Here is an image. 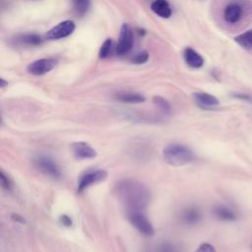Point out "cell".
Returning <instances> with one entry per match:
<instances>
[{
	"mask_svg": "<svg viewBox=\"0 0 252 252\" xmlns=\"http://www.w3.org/2000/svg\"><path fill=\"white\" fill-rule=\"evenodd\" d=\"M115 193L128 212H143L151 200L149 189L140 181L124 178L115 185Z\"/></svg>",
	"mask_w": 252,
	"mask_h": 252,
	"instance_id": "6da1fadb",
	"label": "cell"
},
{
	"mask_svg": "<svg viewBox=\"0 0 252 252\" xmlns=\"http://www.w3.org/2000/svg\"><path fill=\"white\" fill-rule=\"evenodd\" d=\"M252 17L251 0H230L222 10V19L229 26L239 25Z\"/></svg>",
	"mask_w": 252,
	"mask_h": 252,
	"instance_id": "7a4b0ae2",
	"label": "cell"
},
{
	"mask_svg": "<svg viewBox=\"0 0 252 252\" xmlns=\"http://www.w3.org/2000/svg\"><path fill=\"white\" fill-rule=\"evenodd\" d=\"M163 159L170 165L181 166L195 160V155L187 146L174 143L167 145L162 151Z\"/></svg>",
	"mask_w": 252,
	"mask_h": 252,
	"instance_id": "3957f363",
	"label": "cell"
},
{
	"mask_svg": "<svg viewBox=\"0 0 252 252\" xmlns=\"http://www.w3.org/2000/svg\"><path fill=\"white\" fill-rule=\"evenodd\" d=\"M127 214L129 221L140 233L146 236L154 234L155 229L143 212H128Z\"/></svg>",
	"mask_w": 252,
	"mask_h": 252,
	"instance_id": "277c9868",
	"label": "cell"
},
{
	"mask_svg": "<svg viewBox=\"0 0 252 252\" xmlns=\"http://www.w3.org/2000/svg\"><path fill=\"white\" fill-rule=\"evenodd\" d=\"M33 164L39 171L52 178H60L62 175L59 165L48 157L40 156L35 158L33 159Z\"/></svg>",
	"mask_w": 252,
	"mask_h": 252,
	"instance_id": "5b68a950",
	"label": "cell"
},
{
	"mask_svg": "<svg viewBox=\"0 0 252 252\" xmlns=\"http://www.w3.org/2000/svg\"><path fill=\"white\" fill-rule=\"evenodd\" d=\"M134 37L132 29L128 24H123L120 29L118 43L116 46V53L118 55H125L129 53L133 47Z\"/></svg>",
	"mask_w": 252,
	"mask_h": 252,
	"instance_id": "8992f818",
	"label": "cell"
},
{
	"mask_svg": "<svg viewBox=\"0 0 252 252\" xmlns=\"http://www.w3.org/2000/svg\"><path fill=\"white\" fill-rule=\"evenodd\" d=\"M107 177V172L103 169L91 170L81 175L78 182V193L83 192L90 186L103 181Z\"/></svg>",
	"mask_w": 252,
	"mask_h": 252,
	"instance_id": "52a82bcc",
	"label": "cell"
},
{
	"mask_svg": "<svg viewBox=\"0 0 252 252\" xmlns=\"http://www.w3.org/2000/svg\"><path fill=\"white\" fill-rule=\"evenodd\" d=\"M75 30V24L74 22L70 20L63 21L50 29L46 34L45 37L47 39H60L69 36Z\"/></svg>",
	"mask_w": 252,
	"mask_h": 252,
	"instance_id": "ba28073f",
	"label": "cell"
},
{
	"mask_svg": "<svg viewBox=\"0 0 252 252\" xmlns=\"http://www.w3.org/2000/svg\"><path fill=\"white\" fill-rule=\"evenodd\" d=\"M56 65V61L53 58H41L29 64L27 71L34 76H41L51 71Z\"/></svg>",
	"mask_w": 252,
	"mask_h": 252,
	"instance_id": "9c48e42d",
	"label": "cell"
},
{
	"mask_svg": "<svg viewBox=\"0 0 252 252\" xmlns=\"http://www.w3.org/2000/svg\"><path fill=\"white\" fill-rule=\"evenodd\" d=\"M74 156L79 159H90L96 157V151L86 142H76L72 144Z\"/></svg>",
	"mask_w": 252,
	"mask_h": 252,
	"instance_id": "30bf717a",
	"label": "cell"
},
{
	"mask_svg": "<svg viewBox=\"0 0 252 252\" xmlns=\"http://www.w3.org/2000/svg\"><path fill=\"white\" fill-rule=\"evenodd\" d=\"M193 97L199 107L204 109H212L220 104L219 99L215 95L208 93L198 92L193 94Z\"/></svg>",
	"mask_w": 252,
	"mask_h": 252,
	"instance_id": "8fae6325",
	"label": "cell"
},
{
	"mask_svg": "<svg viewBox=\"0 0 252 252\" xmlns=\"http://www.w3.org/2000/svg\"><path fill=\"white\" fill-rule=\"evenodd\" d=\"M183 57L187 65L191 68L198 69L204 65V59L197 51L191 47H187L183 51Z\"/></svg>",
	"mask_w": 252,
	"mask_h": 252,
	"instance_id": "7c38bea8",
	"label": "cell"
},
{
	"mask_svg": "<svg viewBox=\"0 0 252 252\" xmlns=\"http://www.w3.org/2000/svg\"><path fill=\"white\" fill-rule=\"evenodd\" d=\"M214 215L217 219L223 221H234L237 219L236 212L225 205H219L214 208Z\"/></svg>",
	"mask_w": 252,
	"mask_h": 252,
	"instance_id": "4fadbf2b",
	"label": "cell"
},
{
	"mask_svg": "<svg viewBox=\"0 0 252 252\" xmlns=\"http://www.w3.org/2000/svg\"><path fill=\"white\" fill-rule=\"evenodd\" d=\"M202 219V214L200 210L196 207H188L181 213V220L188 225H193L198 223Z\"/></svg>",
	"mask_w": 252,
	"mask_h": 252,
	"instance_id": "5bb4252c",
	"label": "cell"
},
{
	"mask_svg": "<svg viewBox=\"0 0 252 252\" xmlns=\"http://www.w3.org/2000/svg\"><path fill=\"white\" fill-rule=\"evenodd\" d=\"M152 11L160 18L167 19L171 16L172 10L166 0H154L151 4Z\"/></svg>",
	"mask_w": 252,
	"mask_h": 252,
	"instance_id": "9a60e30c",
	"label": "cell"
},
{
	"mask_svg": "<svg viewBox=\"0 0 252 252\" xmlns=\"http://www.w3.org/2000/svg\"><path fill=\"white\" fill-rule=\"evenodd\" d=\"M233 39L241 48L252 54V29L237 34Z\"/></svg>",
	"mask_w": 252,
	"mask_h": 252,
	"instance_id": "2e32d148",
	"label": "cell"
},
{
	"mask_svg": "<svg viewBox=\"0 0 252 252\" xmlns=\"http://www.w3.org/2000/svg\"><path fill=\"white\" fill-rule=\"evenodd\" d=\"M115 98L125 103H141L146 100L143 94L132 92H119L115 94Z\"/></svg>",
	"mask_w": 252,
	"mask_h": 252,
	"instance_id": "e0dca14e",
	"label": "cell"
},
{
	"mask_svg": "<svg viewBox=\"0 0 252 252\" xmlns=\"http://www.w3.org/2000/svg\"><path fill=\"white\" fill-rule=\"evenodd\" d=\"M15 41H16V43H18L20 45L34 46V45L40 44L42 42V38H41V36H39L38 34H35V33H24V34H20V35L16 36Z\"/></svg>",
	"mask_w": 252,
	"mask_h": 252,
	"instance_id": "ac0fdd59",
	"label": "cell"
},
{
	"mask_svg": "<svg viewBox=\"0 0 252 252\" xmlns=\"http://www.w3.org/2000/svg\"><path fill=\"white\" fill-rule=\"evenodd\" d=\"M73 4V9L79 16H84L88 13L90 6H91V0H71Z\"/></svg>",
	"mask_w": 252,
	"mask_h": 252,
	"instance_id": "d6986e66",
	"label": "cell"
},
{
	"mask_svg": "<svg viewBox=\"0 0 252 252\" xmlns=\"http://www.w3.org/2000/svg\"><path fill=\"white\" fill-rule=\"evenodd\" d=\"M113 48V42L111 38H106L104 40V42L101 44L99 51H98V57L100 59H104L106 57H108L112 51Z\"/></svg>",
	"mask_w": 252,
	"mask_h": 252,
	"instance_id": "ffe728a7",
	"label": "cell"
},
{
	"mask_svg": "<svg viewBox=\"0 0 252 252\" xmlns=\"http://www.w3.org/2000/svg\"><path fill=\"white\" fill-rule=\"evenodd\" d=\"M155 252H179L178 247L169 241H163L158 244Z\"/></svg>",
	"mask_w": 252,
	"mask_h": 252,
	"instance_id": "44dd1931",
	"label": "cell"
},
{
	"mask_svg": "<svg viewBox=\"0 0 252 252\" xmlns=\"http://www.w3.org/2000/svg\"><path fill=\"white\" fill-rule=\"evenodd\" d=\"M154 103L164 113H169L170 110H171V107H170V104L169 102L163 98L162 96H155L154 97Z\"/></svg>",
	"mask_w": 252,
	"mask_h": 252,
	"instance_id": "7402d4cb",
	"label": "cell"
},
{
	"mask_svg": "<svg viewBox=\"0 0 252 252\" xmlns=\"http://www.w3.org/2000/svg\"><path fill=\"white\" fill-rule=\"evenodd\" d=\"M149 60V54L147 51H142L137 53L131 58V63L133 64H144Z\"/></svg>",
	"mask_w": 252,
	"mask_h": 252,
	"instance_id": "603a6c76",
	"label": "cell"
},
{
	"mask_svg": "<svg viewBox=\"0 0 252 252\" xmlns=\"http://www.w3.org/2000/svg\"><path fill=\"white\" fill-rule=\"evenodd\" d=\"M0 184H1L2 188L6 189V190H10L11 189L10 181H9L8 177L5 175V173L2 170L0 171Z\"/></svg>",
	"mask_w": 252,
	"mask_h": 252,
	"instance_id": "cb8c5ba5",
	"label": "cell"
},
{
	"mask_svg": "<svg viewBox=\"0 0 252 252\" xmlns=\"http://www.w3.org/2000/svg\"><path fill=\"white\" fill-rule=\"evenodd\" d=\"M195 252H217L215 247L209 243L201 244Z\"/></svg>",
	"mask_w": 252,
	"mask_h": 252,
	"instance_id": "d4e9b609",
	"label": "cell"
},
{
	"mask_svg": "<svg viewBox=\"0 0 252 252\" xmlns=\"http://www.w3.org/2000/svg\"><path fill=\"white\" fill-rule=\"evenodd\" d=\"M231 95L237 99H241V100H245L248 102H252V95L247 94H242V93H233L231 94Z\"/></svg>",
	"mask_w": 252,
	"mask_h": 252,
	"instance_id": "484cf974",
	"label": "cell"
},
{
	"mask_svg": "<svg viewBox=\"0 0 252 252\" xmlns=\"http://www.w3.org/2000/svg\"><path fill=\"white\" fill-rule=\"evenodd\" d=\"M60 222H61L62 224H64L65 226H71V225H72V220H71V218H70L69 216H67V215H62V216L60 217Z\"/></svg>",
	"mask_w": 252,
	"mask_h": 252,
	"instance_id": "4316f807",
	"label": "cell"
},
{
	"mask_svg": "<svg viewBox=\"0 0 252 252\" xmlns=\"http://www.w3.org/2000/svg\"><path fill=\"white\" fill-rule=\"evenodd\" d=\"M11 217H12V219H13L15 221H17V222H21V223H25V222H26L25 219H24L22 216L18 215V214H12Z\"/></svg>",
	"mask_w": 252,
	"mask_h": 252,
	"instance_id": "83f0119b",
	"label": "cell"
},
{
	"mask_svg": "<svg viewBox=\"0 0 252 252\" xmlns=\"http://www.w3.org/2000/svg\"><path fill=\"white\" fill-rule=\"evenodd\" d=\"M6 85H8V82H5L4 79H0V87L4 88Z\"/></svg>",
	"mask_w": 252,
	"mask_h": 252,
	"instance_id": "f1b7e54d",
	"label": "cell"
}]
</instances>
